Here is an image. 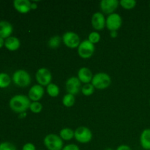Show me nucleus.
<instances>
[{
  "label": "nucleus",
  "instance_id": "37",
  "mask_svg": "<svg viewBox=\"0 0 150 150\" xmlns=\"http://www.w3.org/2000/svg\"><path fill=\"white\" fill-rule=\"evenodd\" d=\"M149 7H150V3H149Z\"/></svg>",
  "mask_w": 150,
  "mask_h": 150
},
{
  "label": "nucleus",
  "instance_id": "27",
  "mask_svg": "<svg viewBox=\"0 0 150 150\" xmlns=\"http://www.w3.org/2000/svg\"><path fill=\"white\" fill-rule=\"evenodd\" d=\"M29 109L32 113L35 114H39L42 110V105L41 103L38 102H32L30 104Z\"/></svg>",
  "mask_w": 150,
  "mask_h": 150
},
{
  "label": "nucleus",
  "instance_id": "30",
  "mask_svg": "<svg viewBox=\"0 0 150 150\" xmlns=\"http://www.w3.org/2000/svg\"><path fill=\"white\" fill-rule=\"evenodd\" d=\"M22 150H36V147L32 143H26L23 146Z\"/></svg>",
  "mask_w": 150,
  "mask_h": 150
},
{
  "label": "nucleus",
  "instance_id": "15",
  "mask_svg": "<svg viewBox=\"0 0 150 150\" xmlns=\"http://www.w3.org/2000/svg\"><path fill=\"white\" fill-rule=\"evenodd\" d=\"M32 1L29 0H15L13 1V6L15 9L20 13H27L32 10L31 8Z\"/></svg>",
  "mask_w": 150,
  "mask_h": 150
},
{
  "label": "nucleus",
  "instance_id": "7",
  "mask_svg": "<svg viewBox=\"0 0 150 150\" xmlns=\"http://www.w3.org/2000/svg\"><path fill=\"white\" fill-rule=\"evenodd\" d=\"M35 78H36V81H38V84L41 85L42 86H47L51 83L52 74L48 69L45 67H41L38 69V71L36 72Z\"/></svg>",
  "mask_w": 150,
  "mask_h": 150
},
{
  "label": "nucleus",
  "instance_id": "21",
  "mask_svg": "<svg viewBox=\"0 0 150 150\" xmlns=\"http://www.w3.org/2000/svg\"><path fill=\"white\" fill-rule=\"evenodd\" d=\"M62 41V39L61 37L58 36V35H54L48 40V45L50 48L55 49V48H59L60 46Z\"/></svg>",
  "mask_w": 150,
  "mask_h": 150
},
{
  "label": "nucleus",
  "instance_id": "25",
  "mask_svg": "<svg viewBox=\"0 0 150 150\" xmlns=\"http://www.w3.org/2000/svg\"><path fill=\"white\" fill-rule=\"evenodd\" d=\"M136 1L135 0H121L120 1V5L126 10H131L136 6Z\"/></svg>",
  "mask_w": 150,
  "mask_h": 150
},
{
  "label": "nucleus",
  "instance_id": "23",
  "mask_svg": "<svg viewBox=\"0 0 150 150\" xmlns=\"http://www.w3.org/2000/svg\"><path fill=\"white\" fill-rule=\"evenodd\" d=\"M11 79L5 73H0V88H6L10 84Z\"/></svg>",
  "mask_w": 150,
  "mask_h": 150
},
{
  "label": "nucleus",
  "instance_id": "29",
  "mask_svg": "<svg viewBox=\"0 0 150 150\" xmlns=\"http://www.w3.org/2000/svg\"><path fill=\"white\" fill-rule=\"evenodd\" d=\"M62 150H80V148L79 147L78 145L75 144H70L64 146Z\"/></svg>",
  "mask_w": 150,
  "mask_h": 150
},
{
  "label": "nucleus",
  "instance_id": "8",
  "mask_svg": "<svg viewBox=\"0 0 150 150\" xmlns=\"http://www.w3.org/2000/svg\"><path fill=\"white\" fill-rule=\"evenodd\" d=\"M62 42L64 45L70 48H78L81 43L80 37L74 32H67L63 35Z\"/></svg>",
  "mask_w": 150,
  "mask_h": 150
},
{
  "label": "nucleus",
  "instance_id": "14",
  "mask_svg": "<svg viewBox=\"0 0 150 150\" xmlns=\"http://www.w3.org/2000/svg\"><path fill=\"white\" fill-rule=\"evenodd\" d=\"M93 76L92 71L88 67H81L78 71V79L80 80L81 83H84V84L91 83L92 79H93Z\"/></svg>",
  "mask_w": 150,
  "mask_h": 150
},
{
  "label": "nucleus",
  "instance_id": "10",
  "mask_svg": "<svg viewBox=\"0 0 150 150\" xmlns=\"http://www.w3.org/2000/svg\"><path fill=\"white\" fill-rule=\"evenodd\" d=\"M65 86L67 93L76 95L79 93L81 89V82L78 79V77L72 76L67 80Z\"/></svg>",
  "mask_w": 150,
  "mask_h": 150
},
{
  "label": "nucleus",
  "instance_id": "31",
  "mask_svg": "<svg viewBox=\"0 0 150 150\" xmlns=\"http://www.w3.org/2000/svg\"><path fill=\"white\" fill-rule=\"evenodd\" d=\"M117 150H132V149H131V148L128 146V145L122 144L117 147Z\"/></svg>",
  "mask_w": 150,
  "mask_h": 150
},
{
  "label": "nucleus",
  "instance_id": "17",
  "mask_svg": "<svg viewBox=\"0 0 150 150\" xmlns=\"http://www.w3.org/2000/svg\"><path fill=\"white\" fill-rule=\"evenodd\" d=\"M4 45L10 51H16L21 46V42L16 37L10 36L4 40Z\"/></svg>",
  "mask_w": 150,
  "mask_h": 150
},
{
  "label": "nucleus",
  "instance_id": "36",
  "mask_svg": "<svg viewBox=\"0 0 150 150\" xmlns=\"http://www.w3.org/2000/svg\"><path fill=\"white\" fill-rule=\"evenodd\" d=\"M105 150H113V149H111V148H107V149H105Z\"/></svg>",
  "mask_w": 150,
  "mask_h": 150
},
{
  "label": "nucleus",
  "instance_id": "33",
  "mask_svg": "<svg viewBox=\"0 0 150 150\" xmlns=\"http://www.w3.org/2000/svg\"><path fill=\"white\" fill-rule=\"evenodd\" d=\"M31 8H32V10H35V9L38 8V4H37V1H32V4H31Z\"/></svg>",
  "mask_w": 150,
  "mask_h": 150
},
{
  "label": "nucleus",
  "instance_id": "28",
  "mask_svg": "<svg viewBox=\"0 0 150 150\" xmlns=\"http://www.w3.org/2000/svg\"><path fill=\"white\" fill-rule=\"evenodd\" d=\"M0 150H17L14 144L10 142H2L0 144Z\"/></svg>",
  "mask_w": 150,
  "mask_h": 150
},
{
  "label": "nucleus",
  "instance_id": "26",
  "mask_svg": "<svg viewBox=\"0 0 150 150\" xmlns=\"http://www.w3.org/2000/svg\"><path fill=\"white\" fill-rule=\"evenodd\" d=\"M87 40L89 42H92V43H93L95 45V44L99 42V41L100 40V35L97 31H93V32H90L89 34Z\"/></svg>",
  "mask_w": 150,
  "mask_h": 150
},
{
  "label": "nucleus",
  "instance_id": "6",
  "mask_svg": "<svg viewBox=\"0 0 150 150\" xmlns=\"http://www.w3.org/2000/svg\"><path fill=\"white\" fill-rule=\"evenodd\" d=\"M95 45L89 42L88 40L81 41L78 47V54L82 59H89L95 53Z\"/></svg>",
  "mask_w": 150,
  "mask_h": 150
},
{
  "label": "nucleus",
  "instance_id": "18",
  "mask_svg": "<svg viewBox=\"0 0 150 150\" xmlns=\"http://www.w3.org/2000/svg\"><path fill=\"white\" fill-rule=\"evenodd\" d=\"M140 144L143 149L150 150V128L144 129L141 133Z\"/></svg>",
  "mask_w": 150,
  "mask_h": 150
},
{
  "label": "nucleus",
  "instance_id": "5",
  "mask_svg": "<svg viewBox=\"0 0 150 150\" xmlns=\"http://www.w3.org/2000/svg\"><path fill=\"white\" fill-rule=\"evenodd\" d=\"M92 131L87 127L81 126L77 127L75 130L74 138L78 142L81 144H87L90 142L92 139Z\"/></svg>",
  "mask_w": 150,
  "mask_h": 150
},
{
  "label": "nucleus",
  "instance_id": "34",
  "mask_svg": "<svg viewBox=\"0 0 150 150\" xmlns=\"http://www.w3.org/2000/svg\"><path fill=\"white\" fill-rule=\"evenodd\" d=\"M26 115H27V114H26V112L21 113V114H19V118L23 119V118H25V117H26Z\"/></svg>",
  "mask_w": 150,
  "mask_h": 150
},
{
  "label": "nucleus",
  "instance_id": "16",
  "mask_svg": "<svg viewBox=\"0 0 150 150\" xmlns=\"http://www.w3.org/2000/svg\"><path fill=\"white\" fill-rule=\"evenodd\" d=\"M13 28L11 23L7 21H0V37L4 38H8L13 33Z\"/></svg>",
  "mask_w": 150,
  "mask_h": 150
},
{
  "label": "nucleus",
  "instance_id": "24",
  "mask_svg": "<svg viewBox=\"0 0 150 150\" xmlns=\"http://www.w3.org/2000/svg\"><path fill=\"white\" fill-rule=\"evenodd\" d=\"M95 88L94 87L93 85L91 83H86V84H83L81 86V92L83 95L85 96H90L95 92Z\"/></svg>",
  "mask_w": 150,
  "mask_h": 150
},
{
  "label": "nucleus",
  "instance_id": "4",
  "mask_svg": "<svg viewBox=\"0 0 150 150\" xmlns=\"http://www.w3.org/2000/svg\"><path fill=\"white\" fill-rule=\"evenodd\" d=\"M13 81L17 86L20 87H26L32 82L30 74L24 70H18L13 73Z\"/></svg>",
  "mask_w": 150,
  "mask_h": 150
},
{
  "label": "nucleus",
  "instance_id": "20",
  "mask_svg": "<svg viewBox=\"0 0 150 150\" xmlns=\"http://www.w3.org/2000/svg\"><path fill=\"white\" fill-rule=\"evenodd\" d=\"M46 92L50 97L56 98V97H57L59 95L60 89L58 85H57L56 83H51L50 84H48V86H47Z\"/></svg>",
  "mask_w": 150,
  "mask_h": 150
},
{
  "label": "nucleus",
  "instance_id": "35",
  "mask_svg": "<svg viewBox=\"0 0 150 150\" xmlns=\"http://www.w3.org/2000/svg\"><path fill=\"white\" fill-rule=\"evenodd\" d=\"M4 45V39H3L2 38H1V37H0V48H1V47H2Z\"/></svg>",
  "mask_w": 150,
  "mask_h": 150
},
{
  "label": "nucleus",
  "instance_id": "11",
  "mask_svg": "<svg viewBox=\"0 0 150 150\" xmlns=\"http://www.w3.org/2000/svg\"><path fill=\"white\" fill-rule=\"evenodd\" d=\"M120 5L118 0H102L100 2V7L103 14H112Z\"/></svg>",
  "mask_w": 150,
  "mask_h": 150
},
{
  "label": "nucleus",
  "instance_id": "13",
  "mask_svg": "<svg viewBox=\"0 0 150 150\" xmlns=\"http://www.w3.org/2000/svg\"><path fill=\"white\" fill-rule=\"evenodd\" d=\"M45 90L43 86L40 84H35L29 89L28 97L32 102H38L43 97Z\"/></svg>",
  "mask_w": 150,
  "mask_h": 150
},
{
  "label": "nucleus",
  "instance_id": "2",
  "mask_svg": "<svg viewBox=\"0 0 150 150\" xmlns=\"http://www.w3.org/2000/svg\"><path fill=\"white\" fill-rule=\"evenodd\" d=\"M44 145L48 150H62L64 142L59 136L55 133L48 134L43 140Z\"/></svg>",
  "mask_w": 150,
  "mask_h": 150
},
{
  "label": "nucleus",
  "instance_id": "19",
  "mask_svg": "<svg viewBox=\"0 0 150 150\" xmlns=\"http://www.w3.org/2000/svg\"><path fill=\"white\" fill-rule=\"evenodd\" d=\"M75 131L70 127H64L59 132V136L63 141H70L74 138Z\"/></svg>",
  "mask_w": 150,
  "mask_h": 150
},
{
  "label": "nucleus",
  "instance_id": "12",
  "mask_svg": "<svg viewBox=\"0 0 150 150\" xmlns=\"http://www.w3.org/2000/svg\"><path fill=\"white\" fill-rule=\"evenodd\" d=\"M105 21L106 18L104 16V14L100 12H96L94 13L91 19L92 26L95 30L101 31L105 28Z\"/></svg>",
  "mask_w": 150,
  "mask_h": 150
},
{
  "label": "nucleus",
  "instance_id": "9",
  "mask_svg": "<svg viewBox=\"0 0 150 150\" xmlns=\"http://www.w3.org/2000/svg\"><path fill=\"white\" fill-rule=\"evenodd\" d=\"M122 25V19L121 16L118 13H114L108 15L105 21V26L107 29L111 31H117Z\"/></svg>",
  "mask_w": 150,
  "mask_h": 150
},
{
  "label": "nucleus",
  "instance_id": "32",
  "mask_svg": "<svg viewBox=\"0 0 150 150\" xmlns=\"http://www.w3.org/2000/svg\"><path fill=\"white\" fill-rule=\"evenodd\" d=\"M117 35H118L117 31H111V32H110V37H111V38H116L117 37Z\"/></svg>",
  "mask_w": 150,
  "mask_h": 150
},
{
  "label": "nucleus",
  "instance_id": "38",
  "mask_svg": "<svg viewBox=\"0 0 150 150\" xmlns=\"http://www.w3.org/2000/svg\"><path fill=\"white\" fill-rule=\"evenodd\" d=\"M149 104H150V101H149Z\"/></svg>",
  "mask_w": 150,
  "mask_h": 150
},
{
  "label": "nucleus",
  "instance_id": "3",
  "mask_svg": "<svg viewBox=\"0 0 150 150\" xmlns=\"http://www.w3.org/2000/svg\"><path fill=\"white\" fill-rule=\"evenodd\" d=\"M94 87L98 89H107L111 83V76L105 73H98L94 75L91 82Z\"/></svg>",
  "mask_w": 150,
  "mask_h": 150
},
{
  "label": "nucleus",
  "instance_id": "1",
  "mask_svg": "<svg viewBox=\"0 0 150 150\" xmlns=\"http://www.w3.org/2000/svg\"><path fill=\"white\" fill-rule=\"evenodd\" d=\"M30 104L31 100L29 97L23 95H16L10 99L9 105L14 112L21 114L26 112L30 107Z\"/></svg>",
  "mask_w": 150,
  "mask_h": 150
},
{
  "label": "nucleus",
  "instance_id": "22",
  "mask_svg": "<svg viewBox=\"0 0 150 150\" xmlns=\"http://www.w3.org/2000/svg\"><path fill=\"white\" fill-rule=\"evenodd\" d=\"M75 103H76V98H75V95H71V94H66L64 95L62 98V104L65 107L70 108L74 105Z\"/></svg>",
  "mask_w": 150,
  "mask_h": 150
}]
</instances>
